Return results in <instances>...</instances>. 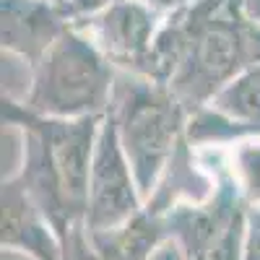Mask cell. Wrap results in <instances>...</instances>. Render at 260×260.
Segmentation results:
<instances>
[{
  "label": "cell",
  "mask_w": 260,
  "mask_h": 260,
  "mask_svg": "<svg viewBox=\"0 0 260 260\" xmlns=\"http://www.w3.org/2000/svg\"><path fill=\"white\" fill-rule=\"evenodd\" d=\"M3 120L24 130V167L16 177L62 242L71 229L86 226L91 161L104 117H42L26 110L24 102L3 96Z\"/></svg>",
  "instance_id": "6da1fadb"
},
{
  "label": "cell",
  "mask_w": 260,
  "mask_h": 260,
  "mask_svg": "<svg viewBox=\"0 0 260 260\" xmlns=\"http://www.w3.org/2000/svg\"><path fill=\"white\" fill-rule=\"evenodd\" d=\"M26 110L42 117H104L115 96V65L78 26L34 65Z\"/></svg>",
  "instance_id": "7a4b0ae2"
},
{
  "label": "cell",
  "mask_w": 260,
  "mask_h": 260,
  "mask_svg": "<svg viewBox=\"0 0 260 260\" xmlns=\"http://www.w3.org/2000/svg\"><path fill=\"white\" fill-rule=\"evenodd\" d=\"M110 115L117 125L120 146L136 175L141 195L148 203L172 156L185 141L190 112L167 86L136 78L122 89L115 86Z\"/></svg>",
  "instance_id": "3957f363"
},
{
  "label": "cell",
  "mask_w": 260,
  "mask_h": 260,
  "mask_svg": "<svg viewBox=\"0 0 260 260\" xmlns=\"http://www.w3.org/2000/svg\"><path fill=\"white\" fill-rule=\"evenodd\" d=\"M146 208L136 175L120 146L117 125L107 112L99 127L94 148L91 177H89V206H86V232L107 234L125 226Z\"/></svg>",
  "instance_id": "277c9868"
},
{
  "label": "cell",
  "mask_w": 260,
  "mask_h": 260,
  "mask_svg": "<svg viewBox=\"0 0 260 260\" xmlns=\"http://www.w3.org/2000/svg\"><path fill=\"white\" fill-rule=\"evenodd\" d=\"M164 18L138 0H117L107 11L76 21L73 26L89 37L115 68L141 78Z\"/></svg>",
  "instance_id": "5b68a950"
},
{
  "label": "cell",
  "mask_w": 260,
  "mask_h": 260,
  "mask_svg": "<svg viewBox=\"0 0 260 260\" xmlns=\"http://www.w3.org/2000/svg\"><path fill=\"white\" fill-rule=\"evenodd\" d=\"M73 26L65 3L55 0H0V45L24 57L31 68L45 57L60 37Z\"/></svg>",
  "instance_id": "8992f818"
},
{
  "label": "cell",
  "mask_w": 260,
  "mask_h": 260,
  "mask_svg": "<svg viewBox=\"0 0 260 260\" xmlns=\"http://www.w3.org/2000/svg\"><path fill=\"white\" fill-rule=\"evenodd\" d=\"M0 245L11 252H24L31 260H62V242L52 221L18 177L3 182Z\"/></svg>",
  "instance_id": "52a82bcc"
},
{
  "label": "cell",
  "mask_w": 260,
  "mask_h": 260,
  "mask_svg": "<svg viewBox=\"0 0 260 260\" xmlns=\"http://www.w3.org/2000/svg\"><path fill=\"white\" fill-rule=\"evenodd\" d=\"M206 107H213L216 112L260 136V65H252L232 78Z\"/></svg>",
  "instance_id": "ba28073f"
},
{
  "label": "cell",
  "mask_w": 260,
  "mask_h": 260,
  "mask_svg": "<svg viewBox=\"0 0 260 260\" xmlns=\"http://www.w3.org/2000/svg\"><path fill=\"white\" fill-rule=\"evenodd\" d=\"M232 151V180L247 206H260V136L237 141Z\"/></svg>",
  "instance_id": "9c48e42d"
},
{
  "label": "cell",
  "mask_w": 260,
  "mask_h": 260,
  "mask_svg": "<svg viewBox=\"0 0 260 260\" xmlns=\"http://www.w3.org/2000/svg\"><path fill=\"white\" fill-rule=\"evenodd\" d=\"M245 232H247V211H242L240 216H237L198 260H242V255H245Z\"/></svg>",
  "instance_id": "30bf717a"
},
{
  "label": "cell",
  "mask_w": 260,
  "mask_h": 260,
  "mask_svg": "<svg viewBox=\"0 0 260 260\" xmlns=\"http://www.w3.org/2000/svg\"><path fill=\"white\" fill-rule=\"evenodd\" d=\"M242 260H260V206L247 208V232H245Z\"/></svg>",
  "instance_id": "8fae6325"
},
{
  "label": "cell",
  "mask_w": 260,
  "mask_h": 260,
  "mask_svg": "<svg viewBox=\"0 0 260 260\" xmlns=\"http://www.w3.org/2000/svg\"><path fill=\"white\" fill-rule=\"evenodd\" d=\"M112 3H117V0H65V8H68L73 24H76V21L91 18V16L107 11Z\"/></svg>",
  "instance_id": "7c38bea8"
},
{
  "label": "cell",
  "mask_w": 260,
  "mask_h": 260,
  "mask_svg": "<svg viewBox=\"0 0 260 260\" xmlns=\"http://www.w3.org/2000/svg\"><path fill=\"white\" fill-rule=\"evenodd\" d=\"M138 3L148 6L151 11H156L159 16H172V13H180V11L190 8L192 3H198V0H138Z\"/></svg>",
  "instance_id": "4fadbf2b"
},
{
  "label": "cell",
  "mask_w": 260,
  "mask_h": 260,
  "mask_svg": "<svg viewBox=\"0 0 260 260\" xmlns=\"http://www.w3.org/2000/svg\"><path fill=\"white\" fill-rule=\"evenodd\" d=\"M55 3H65V0H55Z\"/></svg>",
  "instance_id": "5bb4252c"
}]
</instances>
